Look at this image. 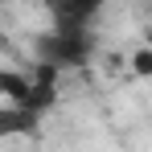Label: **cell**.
Wrapping results in <instances>:
<instances>
[{
    "instance_id": "1",
    "label": "cell",
    "mask_w": 152,
    "mask_h": 152,
    "mask_svg": "<svg viewBox=\"0 0 152 152\" xmlns=\"http://www.w3.org/2000/svg\"><path fill=\"white\" fill-rule=\"evenodd\" d=\"M91 50H95L91 29H50V33L37 37V62L41 66H53V70L82 66L91 58Z\"/></svg>"
},
{
    "instance_id": "2",
    "label": "cell",
    "mask_w": 152,
    "mask_h": 152,
    "mask_svg": "<svg viewBox=\"0 0 152 152\" xmlns=\"http://www.w3.org/2000/svg\"><path fill=\"white\" fill-rule=\"evenodd\" d=\"M103 4L107 0H45V12L53 29H91Z\"/></svg>"
}]
</instances>
